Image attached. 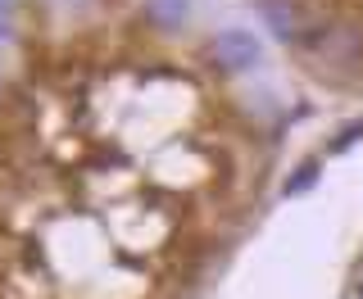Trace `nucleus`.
Returning a JSON list of instances; mask_svg holds the SVG:
<instances>
[{
    "instance_id": "f03ea898",
    "label": "nucleus",
    "mask_w": 363,
    "mask_h": 299,
    "mask_svg": "<svg viewBox=\"0 0 363 299\" xmlns=\"http://www.w3.org/2000/svg\"><path fill=\"white\" fill-rule=\"evenodd\" d=\"M259 55H264V50H259L255 32H241V28L223 32V37L213 41V60H218L227 73H245V68H255Z\"/></svg>"
},
{
    "instance_id": "39448f33",
    "label": "nucleus",
    "mask_w": 363,
    "mask_h": 299,
    "mask_svg": "<svg viewBox=\"0 0 363 299\" xmlns=\"http://www.w3.org/2000/svg\"><path fill=\"white\" fill-rule=\"evenodd\" d=\"M0 37H9V23L5 18H0Z\"/></svg>"
},
{
    "instance_id": "f257e3e1",
    "label": "nucleus",
    "mask_w": 363,
    "mask_h": 299,
    "mask_svg": "<svg viewBox=\"0 0 363 299\" xmlns=\"http://www.w3.org/2000/svg\"><path fill=\"white\" fill-rule=\"evenodd\" d=\"M259 18L268 23V32L277 41H309L313 23L295 0H259Z\"/></svg>"
},
{
    "instance_id": "7ed1b4c3",
    "label": "nucleus",
    "mask_w": 363,
    "mask_h": 299,
    "mask_svg": "<svg viewBox=\"0 0 363 299\" xmlns=\"http://www.w3.org/2000/svg\"><path fill=\"white\" fill-rule=\"evenodd\" d=\"M145 14L159 28H182L191 18V0H145Z\"/></svg>"
},
{
    "instance_id": "423d86ee",
    "label": "nucleus",
    "mask_w": 363,
    "mask_h": 299,
    "mask_svg": "<svg viewBox=\"0 0 363 299\" xmlns=\"http://www.w3.org/2000/svg\"><path fill=\"white\" fill-rule=\"evenodd\" d=\"M0 5H5V0H0Z\"/></svg>"
},
{
    "instance_id": "20e7f679",
    "label": "nucleus",
    "mask_w": 363,
    "mask_h": 299,
    "mask_svg": "<svg viewBox=\"0 0 363 299\" xmlns=\"http://www.w3.org/2000/svg\"><path fill=\"white\" fill-rule=\"evenodd\" d=\"M313 177H318V164H304L300 172H295V177L286 181V195H300V191H309L313 186Z\"/></svg>"
}]
</instances>
